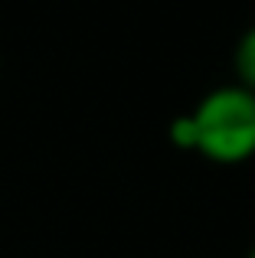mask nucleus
<instances>
[{
    "label": "nucleus",
    "mask_w": 255,
    "mask_h": 258,
    "mask_svg": "<svg viewBox=\"0 0 255 258\" xmlns=\"http://www.w3.org/2000/svg\"><path fill=\"white\" fill-rule=\"evenodd\" d=\"M197 151L213 164H242L255 154V92L242 85H219L193 108Z\"/></svg>",
    "instance_id": "1"
},
{
    "label": "nucleus",
    "mask_w": 255,
    "mask_h": 258,
    "mask_svg": "<svg viewBox=\"0 0 255 258\" xmlns=\"http://www.w3.org/2000/svg\"><path fill=\"white\" fill-rule=\"evenodd\" d=\"M232 66H236V85L255 92V23L239 36L236 52H232Z\"/></svg>",
    "instance_id": "2"
},
{
    "label": "nucleus",
    "mask_w": 255,
    "mask_h": 258,
    "mask_svg": "<svg viewBox=\"0 0 255 258\" xmlns=\"http://www.w3.org/2000/svg\"><path fill=\"white\" fill-rule=\"evenodd\" d=\"M167 138H170V144L180 147V151H197V124H193V114L173 118L170 127H167Z\"/></svg>",
    "instance_id": "3"
},
{
    "label": "nucleus",
    "mask_w": 255,
    "mask_h": 258,
    "mask_svg": "<svg viewBox=\"0 0 255 258\" xmlns=\"http://www.w3.org/2000/svg\"><path fill=\"white\" fill-rule=\"evenodd\" d=\"M245 258H255V245H252V248H249V255H245Z\"/></svg>",
    "instance_id": "4"
}]
</instances>
